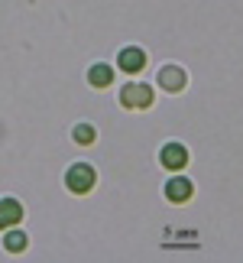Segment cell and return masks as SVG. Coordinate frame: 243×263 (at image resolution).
<instances>
[{
	"label": "cell",
	"instance_id": "cell-1",
	"mask_svg": "<svg viewBox=\"0 0 243 263\" xmlns=\"http://www.w3.org/2000/svg\"><path fill=\"white\" fill-rule=\"evenodd\" d=\"M65 185L78 192V195H85V192H91V185H94V169L85 166V163H78L68 169V176H65Z\"/></svg>",
	"mask_w": 243,
	"mask_h": 263
},
{
	"label": "cell",
	"instance_id": "cell-2",
	"mask_svg": "<svg viewBox=\"0 0 243 263\" xmlns=\"http://www.w3.org/2000/svg\"><path fill=\"white\" fill-rule=\"evenodd\" d=\"M120 101H124V107H149L153 104V88L149 85H127L120 91Z\"/></svg>",
	"mask_w": 243,
	"mask_h": 263
},
{
	"label": "cell",
	"instance_id": "cell-3",
	"mask_svg": "<svg viewBox=\"0 0 243 263\" xmlns=\"http://www.w3.org/2000/svg\"><path fill=\"white\" fill-rule=\"evenodd\" d=\"M185 163H188V153H185V146H181V143L162 146V166H166V169H181Z\"/></svg>",
	"mask_w": 243,
	"mask_h": 263
},
{
	"label": "cell",
	"instance_id": "cell-4",
	"mask_svg": "<svg viewBox=\"0 0 243 263\" xmlns=\"http://www.w3.org/2000/svg\"><path fill=\"white\" fill-rule=\"evenodd\" d=\"M146 65V52L143 49H136V46H130V49H124V52H120V68H124V72H139V68Z\"/></svg>",
	"mask_w": 243,
	"mask_h": 263
},
{
	"label": "cell",
	"instance_id": "cell-5",
	"mask_svg": "<svg viewBox=\"0 0 243 263\" xmlns=\"http://www.w3.org/2000/svg\"><path fill=\"white\" fill-rule=\"evenodd\" d=\"M23 218V208L13 198H0V228H13L16 221Z\"/></svg>",
	"mask_w": 243,
	"mask_h": 263
},
{
	"label": "cell",
	"instance_id": "cell-6",
	"mask_svg": "<svg viewBox=\"0 0 243 263\" xmlns=\"http://www.w3.org/2000/svg\"><path fill=\"white\" fill-rule=\"evenodd\" d=\"M159 85L166 88V91H181V88H185V72L175 68V65H166L159 72Z\"/></svg>",
	"mask_w": 243,
	"mask_h": 263
},
{
	"label": "cell",
	"instance_id": "cell-7",
	"mask_svg": "<svg viewBox=\"0 0 243 263\" xmlns=\"http://www.w3.org/2000/svg\"><path fill=\"white\" fill-rule=\"evenodd\" d=\"M166 195H169L172 201H188V198H191V182L181 179V176H175V179L166 185Z\"/></svg>",
	"mask_w": 243,
	"mask_h": 263
},
{
	"label": "cell",
	"instance_id": "cell-8",
	"mask_svg": "<svg viewBox=\"0 0 243 263\" xmlns=\"http://www.w3.org/2000/svg\"><path fill=\"white\" fill-rule=\"evenodd\" d=\"M88 82L94 88H107L110 82H114V68H110V65H94L88 72Z\"/></svg>",
	"mask_w": 243,
	"mask_h": 263
},
{
	"label": "cell",
	"instance_id": "cell-9",
	"mask_svg": "<svg viewBox=\"0 0 243 263\" xmlns=\"http://www.w3.org/2000/svg\"><path fill=\"white\" fill-rule=\"evenodd\" d=\"M4 247H7V250H13V254H19V250L26 247V234H23V231H7Z\"/></svg>",
	"mask_w": 243,
	"mask_h": 263
},
{
	"label": "cell",
	"instance_id": "cell-10",
	"mask_svg": "<svg viewBox=\"0 0 243 263\" xmlns=\"http://www.w3.org/2000/svg\"><path fill=\"white\" fill-rule=\"evenodd\" d=\"M75 140H78V143H94V127H91V124H78L75 127Z\"/></svg>",
	"mask_w": 243,
	"mask_h": 263
}]
</instances>
